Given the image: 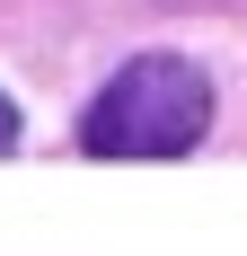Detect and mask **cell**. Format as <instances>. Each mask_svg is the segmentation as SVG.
I'll use <instances>...</instances> for the list:
<instances>
[{"mask_svg": "<svg viewBox=\"0 0 247 256\" xmlns=\"http://www.w3.org/2000/svg\"><path fill=\"white\" fill-rule=\"evenodd\" d=\"M9 150H18V106L0 98V159H9Z\"/></svg>", "mask_w": 247, "mask_h": 256, "instance_id": "2", "label": "cell"}, {"mask_svg": "<svg viewBox=\"0 0 247 256\" xmlns=\"http://www.w3.org/2000/svg\"><path fill=\"white\" fill-rule=\"evenodd\" d=\"M212 132V80L186 53H132L80 115L88 159H186Z\"/></svg>", "mask_w": 247, "mask_h": 256, "instance_id": "1", "label": "cell"}]
</instances>
